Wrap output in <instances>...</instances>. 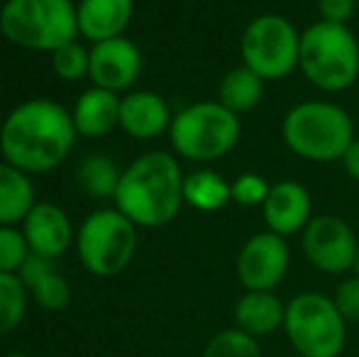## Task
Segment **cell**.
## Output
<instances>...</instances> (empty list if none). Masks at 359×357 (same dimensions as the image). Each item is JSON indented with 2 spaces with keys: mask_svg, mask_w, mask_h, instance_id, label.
<instances>
[{
  "mask_svg": "<svg viewBox=\"0 0 359 357\" xmlns=\"http://www.w3.org/2000/svg\"><path fill=\"white\" fill-rule=\"evenodd\" d=\"M22 279L25 289L37 299V304L47 311H62L72 301V286L69 281L54 269V260L39 257V255H29L22 269L18 271Z\"/></svg>",
  "mask_w": 359,
  "mask_h": 357,
  "instance_id": "cell-19",
  "label": "cell"
},
{
  "mask_svg": "<svg viewBox=\"0 0 359 357\" xmlns=\"http://www.w3.org/2000/svg\"><path fill=\"white\" fill-rule=\"evenodd\" d=\"M301 245L306 260L318 271L345 274V271L355 269L359 240L350 223L337 218V215H313L311 223L301 233Z\"/></svg>",
  "mask_w": 359,
  "mask_h": 357,
  "instance_id": "cell-10",
  "label": "cell"
},
{
  "mask_svg": "<svg viewBox=\"0 0 359 357\" xmlns=\"http://www.w3.org/2000/svg\"><path fill=\"white\" fill-rule=\"evenodd\" d=\"M32 255L22 228L18 225H0V271L18 274L27 257Z\"/></svg>",
  "mask_w": 359,
  "mask_h": 357,
  "instance_id": "cell-27",
  "label": "cell"
},
{
  "mask_svg": "<svg viewBox=\"0 0 359 357\" xmlns=\"http://www.w3.org/2000/svg\"><path fill=\"white\" fill-rule=\"evenodd\" d=\"M79 137L72 110L49 98L15 105L0 125V154L25 174H47L72 154Z\"/></svg>",
  "mask_w": 359,
  "mask_h": 357,
  "instance_id": "cell-1",
  "label": "cell"
},
{
  "mask_svg": "<svg viewBox=\"0 0 359 357\" xmlns=\"http://www.w3.org/2000/svg\"><path fill=\"white\" fill-rule=\"evenodd\" d=\"M184 179L174 154L161 149L147 152L120 174L115 208L137 228L169 225L184 206Z\"/></svg>",
  "mask_w": 359,
  "mask_h": 357,
  "instance_id": "cell-2",
  "label": "cell"
},
{
  "mask_svg": "<svg viewBox=\"0 0 359 357\" xmlns=\"http://www.w3.org/2000/svg\"><path fill=\"white\" fill-rule=\"evenodd\" d=\"M271 186L266 184L264 177L255 172H245L240 174L235 181H232V201L245 208H255V206H262L269 196Z\"/></svg>",
  "mask_w": 359,
  "mask_h": 357,
  "instance_id": "cell-28",
  "label": "cell"
},
{
  "mask_svg": "<svg viewBox=\"0 0 359 357\" xmlns=\"http://www.w3.org/2000/svg\"><path fill=\"white\" fill-rule=\"evenodd\" d=\"M133 13L135 0H81L76 5L79 37L90 44L123 37L133 22Z\"/></svg>",
  "mask_w": 359,
  "mask_h": 357,
  "instance_id": "cell-16",
  "label": "cell"
},
{
  "mask_svg": "<svg viewBox=\"0 0 359 357\" xmlns=\"http://www.w3.org/2000/svg\"><path fill=\"white\" fill-rule=\"evenodd\" d=\"M5 357H29V355H25V353H13V355H5Z\"/></svg>",
  "mask_w": 359,
  "mask_h": 357,
  "instance_id": "cell-33",
  "label": "cell"
},
{
  "mask_svg": "<svg viewBox=\"0 0 359 357\" xmlns=\"http://www.w3.org/2000/svg\"><path fill=\"white\" fill-rule=\"evenodd\" d=\"M286 304L274 291H245L235 304V328L252 338H264L284 328Z\"/></svg>",
  "mask_w": 359,
  "mask_h": 357,
  "instance_id": "cell-18",
  "label": "cell"
},
{
  "mask_svg": "<svg viewBox=\"0 0 359 357\" xmlns=\"http://www.w3.org/2000/svg\"><path fill=\"white\" fill-rule=\"evenodd\" d=\"M262 215H264L266 230L281 235V238L303 233L313 218L311 194L306 186L291 179L271 184L269 196L262 203Z\"/></svg>",
  "mask_w": 359,
  "mask_h": 357,
  "instance_id": "cell-13",
  "label": "cell"
},
{
  "mask_svg": "<svg viewBox=\"0 0 359 357\" xmlns=\"http://www.w3.org/2000/svg\"><path fill=\"white\" fill-rule=\"evenodd\" d=\"M171 113L164 95L154 90H128L120 95V130L135 140H156L169 133Z\"/></svg>",
  "mask_w": 359,
  "mask_h": 357,
  "instance_id": "cell-15",
  "label": "cell"
},
{
  "mask_svg": "<svg viewBox=\"0 0 359 357\" xmlns=\"http://www.w3.org/2000/svg\"><path fill=\"white\" fill-rule=\"evenodd\" d=\"M340 164H342V169L347 172V177L359 184V137L352 140V144L347 147V152L342 154Z\"/></svg>",
  "mask_w": 359,
  "mask_h": 357,
  "instance_id": "cell-31",
  "label": "cell"
},
{
  "mask_svg": "<svg viewBox=\"0 0 359 357\" xmlns=\"http://www.w3.org/2000/svg\"><path fill=\"white\" fill-rule=\"evenodd\" d=\"M140 74H142V54L133 39L115 37L90 44L88 79L93 86L123 93V90H133Z\"/></svg>",
  "mask_w": 359,
  "mask_h": 357,
  "instance_id": "cell-12",
  "label": "cell"
},
{
  "mask_svg": "<svg viewBox=\"0 0 359 357\" xmlns=\"http://www.w3.org/2000/svg\"><path fill=\"white\" fill-rule=\"evenodd\" d=\"M359 0H318V13H320L323 22L332 25H350L355 18Z\"/></svg>",
  "mask_w": 359,
  "mask_h": 357,
  "instance_id": "cell-30",
  "label": "cell"
},
{
  "mask_svg": "<svg viewBox=\"0 0 359 357\" xmlns=\"http://www.w3.org/2000/svg\"><path fill=\"white\" fill-rule=\"evenodd\" d=\"M201 357H262L259 340L240 328H225L208 340Z\"/></svg>",
  "mask_w": 359,
  "mask_h": 357,
  "instance_id": "cell-25",
  "label": "cell"
},
{
  "mask_svg": "<svg viewBox=\"0 0 359 357\" xmlns=\"http://www.w3.org/2000/svg\"><path fill=\"white\" fill-rule=\"evenodd\" d=\"M120 169L105 154H88L79 164V184L93 198H115L120 184Z\"/></svg>",
  "mask_w": 359,
  "mask_h": 357,
  "instance_id": "cell-23",
  "label": "cell"
},
{
  "mask_svg": "<svg viewBox=\"0 0 359 357\" xmlns=\"http://www.w3.org/2000/svg\"><path fill=\"white\" fill-rule=\"evenodd\" d=\"M284 333L296 355L337 357L347 343V321L332 296L303 291L286 304Z\"/></svg>",
  "mask_w": 359,
  "mask_h": 357,
  "instance_id": "cell-7",
  "label": "cell"
},
{
  "mask_svg": "<svg viewBox=\"0 0 359 357\" xmlns=\"http://www.w3.org/2000/svg\"><path fill=\"white\" fill-rule=\"evenodd\" d=\"M232 201V184L215 169H196L184 179V203L201 213H215Z\"/></svg>",
  "mask_w": 359,
  "mask_h": 357,
  "instance_id": "cell-21",
  "label": "cell"
},
{
  "mask_svg": "<svg viewBox=\"0 0 359 357\" xmlns=\"http://www.w3.org/2000/svg\"><path fill=\"white\" fill-rule=\"evenodd\" d=\"M340 316L347 323H359V276H350V279L340 281L332 294Z\"/></svg>",
  "mask_w": 359,
  "mask_h": 357,
  "instance_id": "cell-29",
  "label": "cell"
},
{
  "mask_svg": "<svg viewBox=\"0 0 359 357\" xmlns=\"http://www.w3.org/2000/svg\"><path fill=\"white\" fill-rule=\"evenodd\" d=\"M281 135L296 157L316 164L340 162L357 137L350 113L330 100H303L293 105L284 115Z\"/></svg>",
  "mask_w": 359,
  "mask_h": 357,
  "instance_id": "cell-3",
  "label": "cell"
},
{
  "mask_svg": "<svg viewBox=\"0 0 359 357\" xmlns=\"http://www.w3.org/2000/svg\"><path fill=\"white\" fill-rule=\"evenodd\" d=\"M298 69L306 81L325 93H340L359 79V42L347 25L313 22L301 32Z\"/></svg>",
  "mask_w": 359,
  "mask_h": 357,
  "instance_id": "cell-4",
  "label": "cell"
},
{
  "mask_svg": "<svg viewBox=\"0 0 359 357\" xmlns=\"http://www.w3.org/2000/svg\"><path fill=\"white\" fill-rule=\"evenodd\" d=\"M72 120L81 137H105L115 128H120V95L113 90L90 86L74 103Z\"/></svg>",
  "mask_w": 359,
  "mask_h": 357,
  "instance_id": "cell-17",
  "label": "cell"
},
{
  "mask_svg": "<svg viewBox=\"0 0 359 357\" xmlns=\"http://www.w3.org/2000/svg\"><path fill=\"white\" fill-rule=\"evenodd\" d=\"M264 83L266 81H262L252 69H247L245 64H242V67L230 69V72L222 76L220 86H217V100H220L227 110H232L235 115H242L262 103Z\"/></svg>",
  "mask_w": 359,
  "mask_h": 357,
  "instance_id": "cell-22",
  "label": "cell"
},
{
  "mask_svg": "<svg viewBox=\"0 0 359 357\" xmlns=\"http://www.w3.org/2000/svg\"><path fill=\"white\" fill-rule=\"evenodd\" d=\"M137 250V225L118 208L90 213L76 230V255L93 276H115L128 269Z\"/></svg>",
  "mask_w": 359,
  "mask_h": 357,
  "instance_id": "cell-8",
  "label": "cell"
},
{
  "mask_svg": "<svg viewBox=\"0 0 359 357\" xmlns=\"http://www.w3.org/2000/svg\"><path fill=\"white\" fill-rule=\"evenodd\" d=\"M34 184L32 177L22 169L0 162V225H18L34 208Z\"/></svg>",
  "mask_w": 359,
  "mask_h": 357,
  "instance_id": "cell-20",
  "label": "cell"
},
{
  "mask_svg": "<svg viewBox=\"0 0 359 357\" xmlns=\"http://www.w3.org/2000/svg\"><path fill=\"white\" fill-rule=\"evenodd\" d=\"M0 32L22 49L49 52L79 39V20L72 0H5Z\"/></svg>",
  "mask_w": 359,
  "mask_h": 357,
  "instance_id": "cell-6",
  "label": "cell"
},
{
  "mask_svg": "<svg viewBox=\"0 0 359 357\" xmlns=\"http://www.w3.org/2000/svg\"><path fill=\"white\" fill-rule=\"evenodd\" d=\"M27 314V289L18 274L0 271V335H8Z\"/></svg>",
  "mask_w": 359,
  "mask_h": 357,
  "instance_id": "cell-24",
  "label": "cell"
},
{
  "mask_svg": "<svg viewBox=\"0 0 359 357\" xmlns=\"http://www.w3.org/2000/svg\"><path fill=\"white\" fill-rule=\"evenodd\" d=\"M355 274L359 276V248H357V262H355Z\"/></svg>",
  "mask_w": 359,
  "mask_h": 357,
  "instance_id": "cell-32",
  "label": "cell"
},
{
  "mask_svg": "<svg viewBox=\"0 0 359 357\" xmlns=\"http://www.w3.org/2000/svg\"><path fill=\"white\" fill-rule=\"evenodd\" d=\"M52 69L62 81H79V79H88L90 47H83L79 39L62 44V47L52 52Z\"/></svg>",
  "mask_w": 359,
  "mask_h": 357,
  "instance_id": "cell-26",
  "label": "cell"
},
{
  "mask_svg": "<svg viewBox=\"0 0 359 357\" xmlns=\"http://www.w3.org/2000/svg\"><path fill=\"white\" fill-rule=\"evenodd\" d=\"M22 233L34 255L47 260H57L69 252L74 243V225L69 220L67 210L54 203H34V208L22 220Z\"/></svg>",
  "mask_w": 359,
  "mask_h": 357,
  "instance_id": "cell-14",
  "label": "cell"
},
{
  "mask_svg": "<svg viewBox=\"0 0 359 357\" xmlns=\"http://www.w3.org/2000/svg\"><path fill=\"white\" fill-rule=\"evenodd\" d=\"M240 115L227 110L220 100H201L174 113L169 128L171 147L189 162H217L240 142Z\"/></svg>",
  "mask_w": 359,
  "mask_h": 357,
  "instance_id": "cell-5",
  "label": "cell"
},
{
  "mask_svg": "<svg viewBox=\"0 0 359 357\" xmlns=\"http://www.w3.org/2000/svg\"><path fill=\"white\" fill-rule=\"evenodd\" d=\"M301 32L279 13L257 15L240 39L242 64L262 81H281L298 69Z\"/></svg>",
  "mask_w": 359,
  "mask_h": 357,
  "instance_id": "cell-9",
  "label": "cell"
},
{
  "mask_svg": "<svg viewBox=\"0 0 359 357\" xmlns=\"http://www.w3.org/2000/svg\"><path fill=\"white\" fill-rule=\"evenodd\" d=\"M291 357H301V355H291Z\"/></svg>",
  "mask_w": 359,
  "mask_h": 357,
  "instance_id": "cell-34",
  "label": "cell"
},
{
  "mask_svg": "<svg viewBox=\"0 0 359 357\" xmlns=\"http://www.w3.org/2000/svg\"><path fill=\"white\" fill-rule=\"evenodd\" d=\"M288 262L286 238L271 230L255 233L237 252V279L247 291H274L284 281Z\"/></svg>",
  "mask_w": 359,
  "mask_h": 357,
  "instance_id": "cell-11",
  "label": "cell"
}]
</instances>
